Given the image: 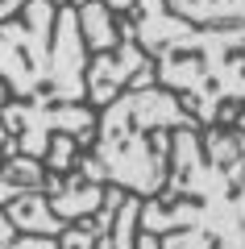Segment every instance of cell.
I'll return each instance as SVG.
<instances>
[{
	"instance_id": "obj_9",
	"label": "cell",
	"mask_w": 245,
	"mask_h": 249,
	"mask_svg": "<svg viewBox=\"0 0 245 249\" xmlns=\"http://www.w3.org/2000/svg\"><path fill=\"white\" fill-rule=\"evenodd\" d=\"M121 17L125 13H113L104 0H88L79 4V29H83V42H88V54H104L121 42Z\"/></svg>"
},
{
	"instance_id": "obj_5",
	"label": "cell",
	"mask_w": 245,
	"mask_h": 249,
	"mask_svg": "<svg viewBox=\"0 0 245 249\" xmlns=\"http://www.w3.org/2000/svg\"><path fill=\"white\" fill-rule=\"evenodd\" d=\"M0 121L9 129V150L4 154H25V158H46L50 137L67 133L79 145L96 142L100 112H92L88 104H42V100H9L0 108Z\"/></svg>"
},
{
	"instance_id": "obj_7",
	"label": "cell",
	"mask_w": 245,
	"mask_h": 249,
	"mask_svg": "<svg viewBox=\"0 0 245 249\" xmlns=\"http://www.w3.org/2000/svg\"><path fill=\"white\" fill-rule=\"evenodd\" d=\"M104 183H92L83 170H71V175H50L46 170V199L50 208L58 212V220L75 224V220H88V216L100 212L104 204Z\"/></svg>"
},
{
	"instance_id": "obj_14",
	"label": "cell",
	"mask_w": 245,
	"mask_h": 249,
	"mask_svg": "<svg viewBox=\"0 0 245 249\" xmlns=\"http://www.w3.org/2000/svg\"><path fill=\"white\" fill-rule=\"evenodd\" d=\"M71 4L79 9V4H88V0H71ZM104 4H108L113 13H133V4H137V0H104Z\"/></svg>"
},
{
	"instance_id": "obj_12",
	"label": "cell",
	"mask_w": 245,
	"mask_h": 249,
	"mask_svg": "<svg viewBox=\"0 0 245 249\" xmlns=\"http://www.w3.org/2000/svg\"><path fill=\"white\" fill-rule=\"evenodd\" d=\"M9 100H13V91H9V88H4V83H0V108L9 104ZM9 142H13V137H9V129H4V121H0V154L9 150Z\"/></svg>"
},
{
	"instance_id": "obj_10",
	"label": "cell",
	"mask_w": 245,
	"mask_h": 249,
	"mask_svg": "<svg viewBox=\"0 0 245 249\" xmlns=\"http://www.w3.org/2000/svg\"><path fill=\"white\" fill-rule=\"evenodd\" d=\"M46 187V166L42 158H25V154H9L0 166V208L9 199L25 196V191H42Z\"/></svg>"
},
{
	"instance_id": "obj_16",
	"label": "cell",
	"mask_w": 245,
	"mask_h": 249,
	"mask_svg": "<svg viewBox=\"0 0 245 249\" xmlns=\"http://www.w3.org/2000/svg\"><path fill=\"white\" fill-rule=\"evenodd\" d=\"M233 129H241V133H245V112H237V116H233Z\"/></svg>"
},
{
	"instance_id": "obj_15",
	"label": "cell",
	"mask_w": 245,
	"mask_h": 249,
	"mask_svg": "<svg viewBox=\"0 0 245 249\" xmlns=\"http://www.w3.org/2000/svg\"><path fill=\"white\" fill-rule=\"evenodd\" d=\"M133 249H162V241H158L154 232H146V229H141V232H137V245H133Z\"/></svg>"
},
{
	"instance_id": "obj_1",
	"label": "cell",
	"mask_w": 245,
	"mask_h": 249,
	"mask_svg": "<svg viewBox=\"0 0 245 249\" xmlns=\"http://www.w3.org/2000/svg\"><path fill=\"white\" fill-rule=\"evenodd\" d=\"M141 229L162 249H245V133L175 129L170 178L141 199Z\"/></svg>"
},
{
	"instance_id": "obj_11",
	"label": "cell",
	"mask_w": 245,
	"mask_h": 249,
	"mask_svg": "<svg viewBox=\"0 0 245 249\" xmlns=\"http://www.w3.org/2000/svg\"><path fill=\"white\" fill-rule=\"evenodd\" d=\"M167 9L187 25H216V21H245V0H167Z\"/></svg>"
},
{
	"instance_id": "obj_8",
	"label": "cell",
	"mask_w": 245,
	"mask_h": 249,
	"mask_svg": "<svg viewBox=\"0 0 245 249\" xmlns=\"http://www.w3.org/2000/svg\"><path fill=\"white\" fill-rule=\"evenodd\" d=\"M4 216H9L13 229L25 232V237H62V232L71 229V224L58 220V212L50 208L46 187H42V191H25V196L9 199V204H4Z\"/></svg>"
},
{
	"instance_id": "obj_6",
	"label": "cell",
	"mask_w": 245,
	"mask_h": 249,
	"mask_svg": "<svg viewBox=\"0 0 245 249\" xmlns=\"http://www.w3.org/2000/svg\"><path fill=\"white\" fill-rule=\"evenodd\" d=\"M154 58L137 46V29H133V17L125 13L121 17V42L104 54H92L88 58V100L96 108H108L141 71H150Z\"/></svg>"
},
{
	"instance_id": "obj_2",
	"label": "cell",
	"mask_w": 245,
	"mask_h": 249,
	"mask_svg": "<svg viewBox=\"0 0 245 249\" xmlns=\"http://www.w3.org/2000/svg\"><path fill=\"white\" fill-rule=\"evenodd\" d=\"M129 17L137 46L158 67V88L179 96L200 124L233 121L237 108L245 112V21L187 25L167 0H137Z\"/></svg>"
},
{
	"instance_id": "obj_13",
	"label": "cell",
	"mask_w": 245,
	"mask_h": 249,
	"mask_svg": "<svg viewBox=\"0 0 245 249\" xmlns=\"http://www.w3.org/2000/svg\"><path fill=\"white\" fill-rule=\"evenodd\" d=\"M29 0H0V21H9V17H17L21 9H25Z\"/></svg>"
},
{
	"instance_id": "obj_3",
	"label": "cell",
	"mask_w": 245,
	"mask_h": 249,
	"mask_svg": "<svg viewBox=\"0 0 245 249\" xmlns=\"http://www.w3.org/2000/svg\"><path fill=\"white\" fill-rule=\"evenodd\" d=\"M191 124L200 121L167 88H125L100 112L92 154H79L75 170L92 183H113L137 199H154L170 178V137Z\"/></svg>"
},
{
	"instance_id": "obj_4",
	"label": "cell",
	"mask_w": 245,
	"mask_h": 249,
	"mask_svg": "<svg viewBox=\"0 0 245 249\" xmlns=\"http://www.w3.org/2000/svg\"><path fill=\"white\" fill-rule=\"evenodd\" d=\"M58 9L54 0H29L17 17L0 21V83L17 100L42 96L50 79Z\"/></svg>"
}]
</instances>
